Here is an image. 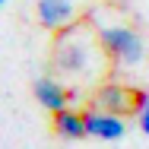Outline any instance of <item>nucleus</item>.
I'll return each instance as SVG.
<instances>
[{"label": "nucleus", "mask_w": 149, "mask_h": 149, "mask_svg": "<svg viewBox=\"0 0 149 149\" xmlns=\"http://www.w3.org/2000/svg\"><path fill=\"white\" fill-rule=\"evenodd\" d=\"M108 57L102 41H98V32L92 29L89 22L76 19L73 26L57 32V41H54V67L60 73H70V76H89L95 73L98 60Z\"/></svg>", "instance_id": "f257e3e1"}, {"label": "nucleus", "mask_w": 149, "mask_h": 149, "mask_svg": "<svg viewBox=\"0 0 149 149\" xmlns=\"http://www.w3.org/2000/svg\"><path fill=\"white\" fill-rule=\"evenodd\" d=\"M98 32V41H102V48H105V54L111 60H118L120 67H136L143 54H146V48H143V38H140V32H133L130 26H95Z\"/></svg>", "instance_id": "f03ea898"}, {"label": "nucleus", "mask_w": 149, "mask_h": 149, "mask_svg": "<svg viewBox=\"0 0 149 149\" xmlns=\"http://www.w3.org/2000/svg\"><path fill=\"white\" fill-rule=\"evenodd\" d=\"M35 13H38V22L45 29H54V32L67 29V26H73L79 19L73 0H38L35 3Z\"/></svg>", "instance_id": "7ed1b4c3"}, {"label": "nucleus", "mask_w": 149, "mask_h": 149, "mask_svg": "<svg viewBox=\"0 0 149 149\" xmlns=\"http://www.w3.org/2000/svg\"><path fill=\"white\" fill-rule=\"evenodd\" d=\"M32 92H35V102H38L41 108H48L51 114L67 111V108H70V98H73V92L67 89V86H60L54 76H38V79L32 83Z\"/></svg>", "instance_id": "20e7f679"}, {"label": "nucleus", "mask_w": 149, "mask_h": 149, "mask_svg": "<svg viewBox=\"0 0 149 149\" xmlns=\"http://www.w3.org/2000/svg\"><path fill=\"white\" fill-rule=\"evenodd\" d=\"M86 133L114 143V140H124L127 127H124V118H120V114H108V111H102V108H89V111H86Z\"/></svg>", "instance_id": "39448f33"}, {"label": "nucleus", "mask_w": 149, "mask_h": 149, "mask_svg": "<svg viewBox=\"0 0 149 149\" xmlns=\"http://www.w3.org/2000/svg\"><path fill=\"white\" fill-rule=\"evenodd\" d=\"M133 95L136 89L130 92L127 86H118V83H105L102 89L95 92V105L108 114H124V111H133Z\"/></svg>", "instance_id": "423d86ee"}, {"label": "nucleus", "mask_w": 149, "mask_h": 149, "mask_svg": "<svg viewBox=\"0 0 149 149\" xmlns=\"http://www.w3.org/2000/svg\"><path fill=\"white\" fill-rule=\"evenodd\" d=\"M54 130H57V136H63V140H83V136H89L86 133V114H76L70 108L54 114Z\"/></svg>", "instance_id": "0eeeda50"}, {"label": "nucleus", "mask_w": 149, "mask_h": 149, "mask_svg": "<svg viewBox=\"0 0 149 149\" xmlns=\"http://www.w3.org/2000/svg\"><path fill=\"white\" fill-rule=\"evenodd\" d=\"M133 111H136V120H140V130L149 136V89H136V95H133Z\"/></svg>", "instance_id": "6e6552de"}, {"label": "nucleus", "mask_w": 149, "mask_h": 149, "mask_svg": "<svg viewBox=\"0 0 149 149\" xmlns=\"http://www.w3.org/2000/svg\"><path fill=\"white\" fill-rule=\"evenodd\" d=\"M3 3H6V0H0V6H3Z\"/></svg>", "instance_id": "1a4fd4ad"}]
</instances>
